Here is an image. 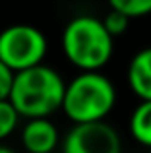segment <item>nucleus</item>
Segmentation results:
<instances>
[{"label": "nucleus", "instance_id": "obj_1", "mask_svg": "<svg viewBox=\"0 0 151 153\" xmlns=\"http://www.w3.org/2000/svg\"><path fill=\"white\" fill-rule=\"evenodd\" d=\"M66 85L60 74L47 64L16 72L10 101L21 118H47L62 108Z\"/></svg>", "mask_w": 151, "mask_h": 153}, {"label": "nucleus", "instance_id": "obj_6", "mask_svg": "<svg viewBox=\"0 0 151 153\" xmlns=\"http://www.w3.org/2000/svg\"><path fill=\"white\" fill-rule=\"evenodd\" d=\"M21 146L27 153H53L58 146V130L47 118H27L21 128Z\"/></svg>", "mask_w": 151, "mask_h": 153}, {"label": "nucleus", "instance_id": "obj_9", "mask_svg": "<svg viewBox=\"0 0 151 153\" xmlns=\"http://www.w3.org/2000/svg\"><path fill=\"white\" fill-rule=\"evenodd\" d=\"M19 118L21 114L12 105L10 99H0V142H4L14 134V130L19 124Z\"/></svg>", "mask_w": 151, "mask_h": 153}, {"label": "nucleus", "instance_id": "obj_12", "mask_svg": "<svg viewBox=\"0 0 151 153\" xmlns=\"http://www.w3.org/2000/svg\"><path fill=\"white\" fill-rule=\"evenodd\" d=\"M16 72L12 70L8 64H4L0 60V99H8L12 91V83H14Z\"/></svg>", "mask_w": 151, "mask_h": 153}, {"label": "nucleus", "instance_id": "obj_11", "mask_svg": "<svg viewBox=\"0 0 151 153\" xmlns=\"http://www.w3.org/2000/svg\"><path fill=\"white\" fill-rule=\"evenodd\" d=\"M130 22H132V19H130L126 14H122V12H118V10H113V8H110L109 14L103 18V23H105V27L110 31L113 37H118V35L126 33Z\"/></svg>", "mask_w": 151, "mask_h": 153}, {"label": "nucleus", "instance_id": "obj_5", "mask_svg": "<svg viewBox=\"0 0 151 153\" xmlns=\"http://www.w3.org/2000/svg\"><path fill=\"white\" fill-rule=\"evenodd\" d=\"M62 153H122V142L105 120L74 124L62 142Z\"/></svg>", "mask_w": 151, "mask_h": 153}, {"label": "nucleus", "instance_id": "obj_13", "mask_svg": "<svg viewBox=\"0 0 151 153\" xmlns=\"http://www.w3.org/2000/svg\"><path fill=\"white\" fill-rule=\"evenodd\" d=\"M0 153H16V151L8 146H2V142H0Z\"/></svg>", "mask_w": 151, "mask_h": 153}, {"label": "nucleus", "instance_id": "obj_10", "mask_svg": "<svg viewBox=\"0 0 151 153\" xmlns=\"http://www.w3.org/2000/svg\"><path fill=\"white\" fill-rule=\"evenodd\" d=\"M109 6L113 10L126 14L130 19L151 14V0H109Z\"/></svg>", "mask_w": 151, "mask_h": 153}, {"label": "nucleus", "instance_id": "obj_7", "mask_svg": "<svg viewBox=\"0 0 151 153\" xmlns=\"http://www.w3.org/2000/svg\"><path fill=\"white\" fill-rule=\"evenodd\" d=\"M126 79L140 101H151V47H145L132 56Z\"/></svg>", "mask_w": 151, "mask_h": 153}, {"label": "nucleus", "instance_id": "obj_3", "mask_svg": "<svg viewBox=\"0 0 151 153\" xmlns=\"http://www.w3.org/2000/svg\"><path fill=\"white\" fill-rule=\"evenodd\" d=\"M116 105V87L99 72H81L66 85L60 111L72 124L99 122L110 114Z\"/></svg>", "mask_w": 151, "mask_h": 153}, {"label": "nucleus", "instance_id": "obj_8", "mask_svg": "<svg viewBox=\"0 0 151 153\" xmlns=\"http://www.w3.org/2000/svg\"><path fill=\"white\" fill-rule=\"evenodd\" d=\"M130 134L140 146L151 147V101H140L130 116Z\"/></svg>", "mask_w": 151, "mask_h": 153}, {"label": "nucleus", "instance_id": "obj_4", "mask_svg": "<svg viewBox=\"0 0 151 153\" xmlns=\"http://www.w3.org/2000/svg\"><path fill=\"white\" fill-rule=\"evenodd\" d=\"M49 51L47 37L39 27L14 23L0 31V60L14 72L43 64Z\"/></svg>", "mask_w": 151, "mask_h": 153}, {"label": "nucleus", "instance_id": "obj_2", "mask_svg": "<svg viewBox=\"0 0 151 153\" xmlns=\"http://www.w3.org/2000/svg\"><path fill=\"white\" fill-rule=\"evenodd\" d=\"M62 52L81 72H99L110 62L114 37L103 19L89 14L72 18L62 31Z\"/></svg>", "mask_w": 151, "mask_h": 153}]
</instances>
